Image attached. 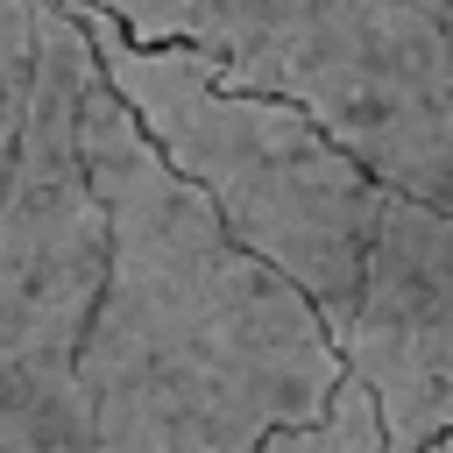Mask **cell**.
Wrapping results in <instances>:
<instances>
[{"label":"cell","instance_id":"cell-5","mask_svg":"<svg viewBox=\"0 0 453 453\" xmlns=\"http://www.w3.org/2000/svg\"><path fill=\"white\" fill-rule=\"evenodd\" d=\"M368 382L389 453H425L453 432V212L389 191L361 255V297L333 340Z\"/></svg>","mask_w":453,"mask_h":453},{"label":"cell","instance_id":"cell-7","mask_svg":"<svg viewBox=\"0 0 453 453\" xmlns=\"http://www.w3.org/2000/svg\"><path fill=\"white\" fill-rule=\"evenodd\" d=\"M35 7L42 0H0V191H7L21 113H28V85H35Z\"/></svg>","mask_w":453,"mask_h":453},{"label":"cell","instance_id":"cell-1","mask_svg":"<svg viewBox=\"0 0 453 453\" xmlns=\"http://www.w3.org/2000/svg\"><path fill=\"white\" fill-rule=\"evenodd\" d=\"M106 276L78 340L99 453H255L319 418L347 361L319 304L255 262L92 71L78 106Z\"/></svg>","mask_w":453,"mask_h":453},{"label":"cell","instance_id":"cell-8","mask_svg":"<svg viewBox=\"0 0 453 453\" xmlns=\"http://www.w3.org/2000/svg\"><path fill=\"white\" fill-rule=\"evenodd\" d=\"M425 453H453V432H439V439H432V446H425Z\"/></svg>","mask_w":453,"mask_h":453},{"label":"cell","instance_id":"cell-6","mask_svg":"<svg viewBox=\"0 0 453 453\" xmlns=\"http://www.w3.org/2000/svg\"><path fill=\"white\" fill-rule=\"evenodd\" d=\"M255 453H389V439H382V411H375L368 382L361 375H340V389L326 396L319 418L276 425Z\"/></svg>","mask_w":453,"mask_h":453},{"label":"cell","instance_id":"cell-4","mask_svg":"<svg viewBox=\"0 0 453 453\" xmlns=\"http://www.w3.org/2000/svg\"><path fill=\"white\" fill-rule=\"evenodd\" d=\"M92 42L64 0L35 7V85L0 191V453H99L78 340L106 276V212L78 106Z\"/></svg>","mask_w":453,"mask_h":453},{"label":"cell","instance_id":"cell-2","mask_svg":"<svg viewBox=\"0 0 453 453\" xmlns=\"http://www.w3.org/2000/svg\"><path fill=\"white\" fill-rule=\"evenodd\" d=\"M92 42L106 92L134 113L149 149L219 212V226L297 283L340 340L361 297V255L389 184L347 156L304 106L226 85L205 57L120 35L99 7L64 0Z\"/></svg>","mask_w":453,"mask_h":453},{"label":"cell","instance_id":"cell-3","mask_svg":"<svg viewBox=\"0 0 453 453\" xmlns=\"http://www.w3.org/2000/svg\"><path fill=\"white\" fill-rule=\"evenodd\" d=\"M134 42L304 106L389 191L453 212V0H78Z\"/></svg>","mask_w":453,"mask_h":453}]
</instances>
